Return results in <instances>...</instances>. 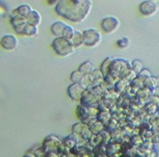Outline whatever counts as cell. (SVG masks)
I'll return each mask as SVG.
<instances>
[{
    "label": "cell",
    "mask_w": 159,
    "mask_h": 157,
    "mask_svg": "<svg viewBox=\"0 0 159 157\" xmlns=\"http://www.w3.org/2000/svg\"><path fill=\"white\" fill-rule=\"evenodd\" d=\"M119 27H120V21L115 16H108L102 20L101 28L106 33H114L118 29Z\"/></svg>",
    "instance_id": "4"
},
{
    "label": "cell",
    "mask_w": 159,
    "mask_h": 157,
    "mask_svg": "<svg viewBox=\"0 0 159 157\" xmlns=\"http://www.w3.org/2000/svg\"><path fill=\"white\" fill-rule=\"evenodd\" d=\"M129 39L128 37H124L117 41V45H118V48H126L129 46Z\"/></svg>",
    "instance_id": "15"
},
{
    "label": "cell",
    "mask_w": 159,
    "mask_h": 157,
    "mask_svg": "<svg viewBox=\"0 0 159 157\" xmlns=\"http://www.w3.org/2000/svg\"><path fill=\"white\" fill-rule=\"evenodd\" d=\"M85 90L86 88L80 84H73L68 88V94L72 99L80 100L81 95Z\"/></svg>",
    "instance_id": "7"
},
{
    "label": "cell",
    "mask_w": 159,
    "mask_h": 157,
    "mask_svg": "<svg viewBox=\"0 0 159 157\" xmlns=\"http://www.w3.org/2000/svg\"><path fill=\"white\" fill-rule=\"evenodd\" d=\"M32 11V8L29 5H22L21 6L18 7L16 10L14 11V14L20 15V16H24L26 18V16H28V14Z\"/></svg>",
    "instance_id": "12"
},
{
    "label": "cell",
    "mask_w": 159,
    "mask_h": 157,
    "mask_svg": "<svg viewBox=\"0 0 159 157\" xmlns=\"http://www.w3.org/2000/svg\"><path fill=\"white\" fill-rule=\"evenodd\" d=\"M157 9H158V6L154 1L143 2L139 7L140 12L147 16H150L156 14Z\"/></svg>",
    "instance_id": "6"
},
{
    "label": "cell",
    "mask_w": 159,
    "mask_h": 157,
    "mask_svg": "<svg viewBox=\"0 0 159 157\" xmlns=\"http://www.w3.org/2000/svg\"><path fill=\"white\" fill-rule=\"evenodd\" d=\"M26 21L30 25L37 27L41 22V16L37 11L32 10L26 16Z\"/></svg>",
    "instance_id": "8"
},
{
    "label": "cell",
    "mask_w": 159,
    "mask_h": 157,
    "mask_svg": "<svg viewBox=\"0 0 159 157\" xmlns=\"http://www.w3.org/2000/svg\"><path fill=\"white\" fill-rule=\"evenodd\" d=\"M71 41L75 48H79L82 46L83 45V33L79 31H75V34Z\"/></svg>",
    "instance_id": "10"
},
{
    "label": "cell",
    "mask_w": 159,
    "mask_h": 157,
    "mask_svg": "<svg viewBox=\"0 0 159 157\" xmlns=\"http://www.w3.org/2000/svg\"><path fill=\"white\" fill-rule=\"evenodd\" d=\"M74 34H75V30H74V28L71 27V26L67 24V25L66 26L65 29H64L62 37L65 38V39H68V40L71 41L74 37Z\"/></svg>",
    "instance_id": "13"
},
{
    "label": "cell",
    "mask_w": 159,
    "mask_h": 157,
    "mask_svg": "<svg viewBox=\"0 0 159 157\" xmlns=\"http://www.w3.org/2000/svg\"><path fill=\"white\" fill-rule=\"evenodd\" d=\"M83 45L88 47H95L101 41V34L98 30L89 29L83 33Z\"/></svg>",
    "instance_id": "3"
},
{
    "label": "cell",
    "mask_w": 159,
    "mask_h": 157,
    "mask_svg": "<svg viewBox=\"0 0 159 157\" xmlns=\"http://www.w3.org/2000/svg\"><path fill=\"white\" fill-rule=\"evenodd\" d=\"M66 25H67V24L64 23L62 22H54L52 25V27H51V31H52L54 35L58 37H62L64 29H65Z\"/></svg>",
    "instance_id": "9"
},
{
    "label": "cell",
    "mask_w": 159,
    "mask_h": 157,
    "mask_svg": "<svg viewBox=\"0 0 159 157\" xmlns=\"http://www.w3.org/2000/svg\"><path fill=\"white\" fill-rule=\"evenodd\" d=\"M52 46L57 54L60 56H69L75 52V47L71 41L62 37H58L53 41Z\"/></svg>",
    "instance_id": "2"
},
{
    "label": "cell",
    "mask_w": 159,
    "mask_h": 157,
    "mask_svg": "<svg viewBox=\"0 0 159 157\" xmlns=\"http://www.w3.org/2000/svg\"><path fill=\"white\" fill-rule=\"evenodd\" d=\"M92 7V2L89 0H63L58 2L55 11L66 20L81 22L89 14Z\"/></svg>",
    "instance_id": "1"
},
{
    "label": "cell",
    "mask_w": 159,
    "mask_h": 157,
    "mask_svg": "<svg viewBox=\"0 0 159 157\" xmlns=\"http://www.w3.org/2000/svg\"><path fill=\"white\" fill-rule=\"evenodd\" d=\"M94 71V66L92 65V63L89 61L85 62L82 65L80 66L79 71L82 74H90L92 73Z\"/></svg>",
    "instance_id": "11"
},
{
    "label": "cell",
    "mask_w": 159,
    "mask_h": 157,
    "mask_svg": "<svg viewBox=\"0 0 159 157\" xmlns=\"http://www.w3.org/2000/svg\"><path fill=\"white\" fill-rule=\"evenodd\" d=\"M18 39L14 35H5L1 39L0 45L7 50H14L18 46Z\"/></svg>",
    "instance_id": "5"
},
{
    "label": "cell",
    "mask_w": 159,
    "mask_h": 157,
    "mask_svg": "<svg viewBox=\"0 0 159 157\" xmlns=\"http://www.w3.org/2000/svg\"><path fill=\"white\" fill-rule=\"evenodd\" d=\"M83 78V76L79 71L73 72L71 75V80L74 82V84H80V82H82Z\"/></svg>",
    "instance_id": "14"
}]
</instances>
